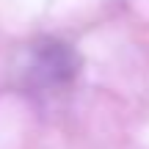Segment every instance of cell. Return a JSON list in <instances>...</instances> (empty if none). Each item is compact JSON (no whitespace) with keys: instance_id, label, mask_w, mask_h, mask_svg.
I'll use <instances>...</instances> for the list:
<instances>
[{"instance_id":"cell-1","label":"cell","mask_w":149,"mask_h":149,"mask_svg":"<svg viewBox=\"0 0 149 149\" xmlns=\"http://www.w3.org/2000/svg\"><path fill=\"white\" fill-rule=\"evenodd\" d=\"M77 69H80L77 53L58 39H42L39 44H33L31 58L25 64L31 88H64L74 80Z\"/></svg>"}]
</instances>
